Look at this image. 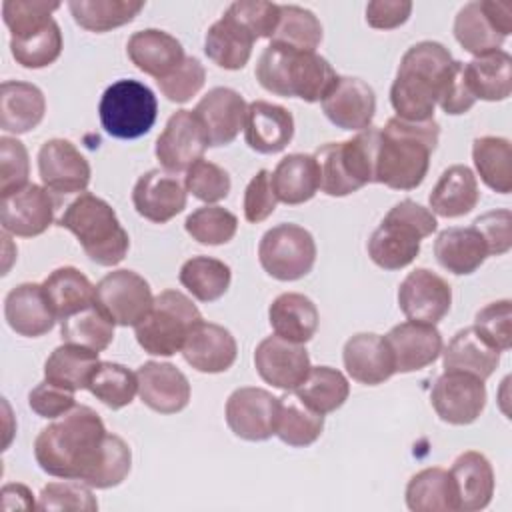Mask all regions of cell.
<instances>
[{
    "label": "cell",
    "instance_id": "obj_1",
    "mask_svg": "<svg viewBox=\"0 0 512 512\" xmlns=\"http://www.w3.org/2000/svg\"><path fill=\"white\" fill-rule=\"evenodd\" d=\"M34 458L46 474L80 480L98 490L118 486L132 466L130 446L106 432L100 414L84 404H76L40 430Z\"/></svg>",
    "mask_w": 512,
    "mask_h": 512
},
{
    "label": "cell",
    "instance_id": "obj_2",
    "mask_svg": "<svg viewBox=\"0 0 512 512\" xmlns=\"http://www.w3.org/2000/svg\"><path fill=\"white\" fill-rule=\"evenodd\" d=\"M440 138V124L432 118L426 122H408L398 116L380 128L376 150L374 182L394 190L418 188L430 166V156Z\"/></svg>",
    "mask_w": 512,
    "mask_h": 512
},
{
    "label": "cell",
    "instance_id": "obj_3",
    "mask_svg": "<svg viewBox=\"0 0 512 512\" xmlns=\"http://www.w3.org/2000/svg\"><path fill=\"white\" fill-rule=\"evenodd\" d=\"M450 50L434 40L410 46L398 66L390 88V102L398 118L426 122L434 118L442 82L452 66Z\"/></svg>",
    "mask_w": 512,
    "mask_h": 512
},
{
    "label": "cell",
    "instance_id": "obj_4",
    "mask_svg": "<svg viewBox=\"0 0 512 512\" xmlns=\"http://www.w3.org/2000/svg\"><path fill=\"white\" fill-rule=\"evenodd\" d=\"M256 80L276 96L318 102L334 84L336 72L316 52L270 42L256 62Z\"/></svg>",
    "mask_w": 512,
    "mask_h": 512
},
{
    "label": "cell",
    "instance_id": "obj_5",
    "mask_svg": "<svg viewBox=\"0 0 512 512\" xmlns=\"http://www.w3.org/2000/svg\"><path fill=\"white\" fill-rule=\"evenodd\" d=\"M58 224L70 230L86 256L100 266L120 264L130 248L128 232L122 228L112 206L90 192L74 198Z\"/></svg>",
    "mask_w": 512,
    "mask_h": 512
},
{
    "label": "cell",
    "instance_id": "obj_6",
    "mask_svg": "<svg viewBox=\"0 0 512 512\" xmlns=\"http://www.w3.org/2000/svg\"><path fill=\"white\" fill-rule=\"evenodd\" d=\"M436 216L414 200L388 210L368 240V256L384 270H400L420 254V242L436 230Z\"/></svg>",
    "mask_w": 512,
    "mask_h": 512
},
{
    "label": "cell",
    "instance_id": "obj_7",
    "mask_svg": "<svg viewBox=\"0 0 512 512\" xmlns=\"http://www.w3.org/2000/svg\"><path fill=\"white\" fill-rule=\"evenodd\" d=\"M378 126L360 130L344 142H328L314 152L320 170V190L328 196H348L374 182Z\"/></svg>",
    "mask_w": 512,
    "mask_h": 512
},
{
    "label": "cell",
    "instance_id": "obj_8",
    "mask_svg": "<svg viewBox=\"0 0 512 512\" xmlns=\"http://www.w3.org/2000/svg\"><path fill=\"white\" fill-rule=\"evenodd\" d=\"M202 320L196 304L180 290H162L150 312L134 326L140 348L152 356H172L182 350L186 336Z\"/></svg>",
    "mask_w": 512,
    "mask_h": 512
},
{
    "label": "cell",
    "instance_id": "obj_9",
    "mask_svg": "<svg viewBox=\"0 0 512 512\" xmlns=\"http://www.w3.org/2000/svg\"><path fill=\"white\" fill-rule=\"evenodd\" d=\"M102 128L120 140H134L150 132L158 116L154 92L132 78L110 84L98 104Z\"/></svg>",
    "mask_w": 512,
    "mask_h": 512
},
{
    "label": "cell",
    "instance_id": "obj_10",
    "mask_svg": "<svg viewBox=\"0 0 512 512\" xmlns=\"http://www.w3.org/2000/svg\"><path fill=\"white\" fill-rule=\"evenodd\" d=\"M258 260L266 274L276 280H300L316 262L314 236L292 222L272 226L258 244Z\"/></svg>",
    "mask_w": 512,
    "mask_h": 512
},
{
    "label": "cell",
    "instance_id": "obj_11",
    "mask_svg": "<svg viewBox=\"0 0 512 512\" xmlns=\"http://www.w3.org/2000/svg\"><path fill=\"white\" fill-rule=\"evenodd\" d=\"M512 32V4L494 0H474L464 4L454 18L458 44L474 58L500 50Z\"/></svg>",
    "mask_w": 512,
    "mask_h": 512
},
{
    "label": "cell",
    "instance_id": "obj_12",
    "mask_svg": "<svg viewBox=\"0 0 512 512\" xmlns=\"http://www.w3.org/2000/svg\"><path fill=\"white\" fill-rule=\"evenodd\" d=\"M154 302L150 284L134 270L108 272L94 286V306L118 326H136Z\"/></svg>",
    "mask_w": 512,
    "mask_h": 512
},
{
    "label": "cell",
    "instance_id": "obj_13",
    "mask_svg": "<svg viewBox=\"0 0 512 512\" xmlns=\"http://www.w3.org/2000/svg\"><path fill=\"white\" fill-rule=\"evenodd\" d=\"M210 146L208 134L194 110H176L156 140V158L170 172H186Z\"/></svg>",
    "mask_w": 512,
    "mask_h": 512
},
{
    "label": "cell",
    "instance_id": "obj_14",
    "mask_svg": "<svg viewBox=\"0 0 512 512\" xmlns=\"http://www.w3.org/2000/svg\"><path fill=\"white\" fill-rule=\"evenodd\" d=\"M280 398L264 388L244 386L226 400V424L242 440L262 442L274 436Z\"/></svg>",
    "mask_w": 512,
    "mask_h": 512
},
{
    "label": "cell",
    "instance_id": "obj_15",
    "mask_svg": "<svg viewBox=\"0 0 512 512\" xmlns=\"http://www.w3.org/2000/svg\"><path fill=\"white\" fill-rule=\"evenodd\" d=\"M430 402L440 420L454 426L472 424L486 406L484 380L466 372H444L432 386Z\"/></svg>",
    "mask_w": 512,
    "mask_h": 512
},
{
    "label": "cell",
    "instance_id": "obj_16",
    "mask_svg": "<svg viewBox=\"0 0 512 512\" xmlns=\"http://www.w3.org/2000/svg\"><path fill=\"white\" fill-rule=\"evenodd\" d=\"M450 284L428 268H416L398 286V306L408 320L438 324L450 310Z\"/></svg>",
    "mask_w": 512,
    "mask_h": 512
},
{
    "label": "cell",
    "instance_id": "obj_17",
    "mask_svg": "<svg viewBox=\"0 0 512 512\" xmlns=\"http://www.w3.org/2000/svg\"><path fill=\"white\" fill-rule=\"evenodd\" d=\"M254 366L266 384L292 392L308 376L310 356L304 344H296L274 334L256 346Z\"/></svg>",
    "mask_w": 512,
    "mask_h": 512
},
{
    "label": "cell",
    "instance_id": "obj_18",
    "mask_svg": "<svg viewBox=\"0 0 512 512\" xmlns=\"http://www.w3.org/2000/svg\"><path fill=\"white\" fill-rule=\"evenodd\" d=\"M326 118L342 130H366L376 112V94L368 82L354 76H336L320 100Z\"/></svg>",
    "mask_w": 512,
    "mask_h": 512
},
{
    "label": "cell",
    "instance_id": "obj_19",
    "mask_svg": "<svg viewBox=\"0 0 512 512\" xmlns=\"http://www.w3.org/2000/svg\"><path fill=\"white\" fill-rule=\"evenodd\" d=\"M38 172L46 190L64 196L82 194L90 182L88 160L64 138H52L42 144L38 152Z\"/></svg>",
    "mask_w": 512,
    "mask_h": 512
},
{
    "label": "cell",
    "instance_id": "obj_20",
    "mask_svg": "<svg viewBox=\"0 0 512 512\" xmlns=\"http://www.w3.org/2000/svg\"><path fill=\"white\" fill-rule=\"evenodd\" d=\"M2 230L20 238H32L48 230L54 222V198L50 190L38 184H26L22 190L4 196L0 202Z\"/></svg>",
    "mask_w": 512,
    "mask_h": 512
},
{
    "label": "cell",
    "instance_id": "obj_21",
    "mask_svg": "<svg viewBox=\"0 0 512 512\" xmlns=\"http://www.w3.org/2000/svg\"><path fill=\"white\" fill-rule=\"evenodd\" d=\"M142 404L160 414H176L190 402L188 378L170 362H144L136 370Z\"/></svg>",
    "mask_w": 512,
    "mask_h": 512
},
{
    "label": "cell",
    "instance_id": "obj_22",
    "mask_svg": "<svg viewBox=\"0 0 512 512\" xmlns=\"http://www.w3.org/2000/svg\"><path fill=\"white\" fill-rule=\"evenodd\" d=\"M384 338L390 346L394 368L402 374L430 366L432 362H436L444 348L442 334L436 324H424L414 320L396 324Z\"/></svg>",
    "mask_w": 512,
    "mask_h": 512
},
{
    "label": "cell",
    "instance_id": "obj_23",
    "mask_svg": "<svg viewBox=\"0 0 512 512\" xmlns=\"http://www.w3.org/2000/svg\"><path fill=\"white\" fill-rule=\"evenodd\" d=\"M194 112L208 134L210 146H226L244 130L248 104L240 92L218 86L200 98Z\"/></svg>",
    "mask_w": 512,
    "mask_h": 512
},
{
    "label": "cell",
    "instance_id": "obj_24",
    "mask_svg": "<svg viewBox=\"0 0 512 512\" xmlns=\"http://www.w3.org/2000/svg\"><path fill=\"white\" fill-rule=\"evenodd\" d=\"M132 204L146 220L166 224L186 208V188L174 174L154 168L134 184Z\"/></svg>",
    "mask_w": 512,
    "mask_h": 512
},
{
    "label": "cell",
    "instance_id": "obj_25",
    "mask_svg": "<svg viewBox=\"0 0 512 512\" xmlns=\"http://www.w3.org/2000/svg\"><path fill=\"white\" fill-rule=\"evenodd\" d=\"M180 352L194 370L218 374L226 372L234 364L238 346L230 330L220 324L200 320L186 336Z\"/></svg>",
    "mask_w": 512,
    "mask_h": 512
},
{
    "label": "cell",
    "instance_id": "obj_26",
    "mask_svg": "<svg viewBox=\"0 0 512 512\" xmlns=\"http://www.w3.org/2000/svg\"><path fill=\"white\" fill-rule=\"evenodd\" d=\"M342 360L350 378L366 386H378L396 374L390 346L380 334L360 332L348 338Z\"/></svg>",
    "mask_w": 512,
    "mask_h": 512
},
{
    "label": "cell",
    "instance_id": "obj_27",
    "mask_svg": "<svg viewBox=\"0 0 512 512\" xmlns=\"http://www.w3.org/2000/svg\"><path fill=\"white\" fill-rule=\"evenodd\" d=\"M294 136L292 114L278 104L266 100H254L248 104L244 140L260 154L282 152Z\"/></svg>",
    "mask_w": 512,
    "mask_h": 512
},
{
    "label": "cell",
    "instance_id": "obj_28",
    "mask_svg": "<svg viewBox=\"0 0 512 512\" xmlns=\"http://www.w3.org/2000/svg\"><path fill=\"white\" fill-rule=\"evenodd\" d=\"M4 318L16 334L26 338L44 336L56 324V316L44 296L42 284L36 282L18 284L6 294Z\"/></svg>",
    "mask_w": 512,
    "mask_h": 512
},
{
    "label": "cell",
    "instance_id": "obj_29",
    "mask_svg": "<svg viewBox=\"0 0 512 512\" xmlns=\"http://www.w3.org/2000/svg\"><path fill=\"white\" fill-rule=\"evenodd\" d=\"M456 490V508L460 512L484 510L494 496V470L490 460L476 452H462L448 470Z\"/></svg>",
    "mask_w": 512,
    "mask_h": 512
},
{
    "label": "cell",
    "instance_id": "obj_30",
    "mask_svg": "<svg viewBox=\"0 0 512 512\" xmlns=\"http://www.w3.org/2000/svg\"><path fill=\"white\" fill-rule=\"evenodd\" d=\"M126 52L140 72L156 80L168 76L186 58L182 44L172 34L158 28L134 32L126 44Z\"/></svg>",
    "mask_w": 512,
    "mask_h": 512
},
{
    "label": "cell",
    "instance_id": "obj_31",
    "mask_svg": "<svg viewBox=\"0 0 512 512\" xmlns=\"http://www.w3.org/2000/svg\"><path fill=\"white\" fill-rule=\"evenodd\" d=\"M254 42V34L226 10L224 16L208 28L204 52L216 66L224 70H240L248 64Z\"/></svg>",
    "mask_w": 512,
    "mask_h": 512
},
{
    "label": "cell",
    "instance_id": "obj_32",
    "mask_svg": "<svg viewBox=\"0 0 512 512\" xmlns=\"http://www.w3.org/2000/svg\"><path fill=\"white\" fill-rule=\"evenodd\" d=\"M46 112V100L36 84L4 80L0 86V128L12 134L34 130Z\"/></svg>",
    "mask_w": 512,
    "mask_h": 512
},
{
    "label": "cell",
    "instance_id": "obj_33",
    "mask_svg": "<svg viewBox=\"0 0 512 512\" xmlns=\"http://www.w3.org/2000/svg\"><path fill=\"white\" fill-rule=\"evenodd\" d=\"M500 362V350L490 346L474 326L458 330L446 348H442L444 372H466L480 380L492 376Z\"/></svg>",
    "mask_w": 512,
    "mask_h": 512
},
{
    "label": "cell",
    "instance_id": "obj_34",
    "mask_svg": "<svg viewBox=\"0 0 512 512\" xmlns=\"http://www.w3.org/2000/svg\"><path fill=\"white\" fill-rule=\"evenodd\" d=\"M434 256L438 264L456 274H472L490 256L484 236L474 228H446L436 236Z\"/></svg>",
    "mask_w": 512,
    "mask_h": 512
},
{
    "label": "cell",
    "instance_id": "obj_35",
    "mask_svg": "<svg viewBox=\"0 0 512 512\" xmlns=\"http://www.w3.org/2000/svg\"><path fill=\"white\" fill-rule=\"evenodd\" d=\"M480 200V190L474 172L464 164H454L446 168L432 188L428 202L430 212L442 218H458L476 208Z\"/></svg>",
    "mask_w": 512,
    "mask_h": 512
},
{
    "label": "cell",
    "instance_id": "obj_36",
    "mask_svg": "<svg viewBox=\"0 0 512 512\" xmlns=\"http://www.w3.org/2000/svg\"><path fill=\"white\" fill-rule=\"evenodd\" d=\"M464 80L478 100L500 102L512 92V58L504 50H494L464 64Z\"/></svg>",
    "mask_w": 512,
    "mask_h": 512
},
{
    "label": "cell",
    "instance_id": "obj_37",
    "mask_svg": "<svg viewBox=\"0 0 512 512\" xmlns=\"http://www.w3.org/2000/svg\"><path fill=\"white\" fill-rule=\"evenodd\" d=\"M272 188L278 202L296 206L314 198L320 188V170L314 154H288L272 172Z\"/></svg>",
    "mask_w": 512,
    "mask_h": 512
},
{
    "label": "cell",
    "instance_id": "obj_38",
    "mask_svg": "<svg viewBox=\"0 0 512 512\" xmlns=\"http://www.w3.org/2000/svg\"><path fill=\"white\" fill-rule=\"evenodd\" d=\"M268 320L274 330L284 340L306 344L318 330V310L316 304L298 292L280 294L268 308Z\"/></svg>",
    "mask_w": 512,
    "mask_h": 512
},
{
    "label": "cell",
    "instance_id": "obj_39",
    "mask_svg": "<svg viewBox=\"0 0 512 512\" xmlns=\"http://www.w3.org/2000/svg\"><path fill=\"white\" fill-rule=\"evenodd\" d=\"M42 290L60 322L94 304L92 282L74 266H62L50 272L42 282Z\"/></svg>",
    "mask_w": 512,
    "mask_h": 512
},
{
    "label": "cell",
    "instance_id": "obj_40",
    "mask_svg": "<svg viewBox=\"0 0 512 512\" xmlns=\"http://www.w3.org/2000/svg\"><path fill=\"white\" fill-rule=\"evenodd\" d=\"M98 364V352L76 344H62L48 356L44 364V380L74 392L88 390Z\"/></svg>",
    "mask_w": 512,
    "mask_h": 512
},
{
    "label": "cell",
    "instance_id": "obj_41",
    "mask_svg": "<svg viewBox=\"0 0 512 512\" xmlns=\"http://www.w3.org/2000/svg\"><path fill=\"white\" fill-rule=\"evenodd\" d=\"M406 506L412 512H454L456 490L448 470L424 468L406 486Z\"/></svg>",
    "mask_w": 512,
    "mask_h": 512
},
{
    "label": "cell",
    "instance_id": "obj_42",
    "mask_svg": "<svg viewBox=\"0 0 512 512\" xmlns=\"http://www.w3.org/2000/svg\"><path fill=\"white\" fill-rule=\"evenodd\" d=\"M324 430V414L306 406L294 392L280 398L274 436L292 448L314 444Z\"/></svg>",
    "mask_w": 512,
    "mask_h": 512
},
{
    "label": "cell",
    "instance_id": "obj_43",
    "mask_svg": "<svg viewBox=\"0 0 512 512\" xmlns=\"http://www.w3.org/2000/svg\"><path fill=\"white\" fill-rule=\"evenodd\" d=\"M144 8L142 0H72L68 10L74 22L88 32H108L132 22Z\"/></svg>",
    "mask_w": 512,
    "mask_h": 512
},
{
    "label": "cell",
    "instance_id": "obj_44",
    "mask_svg": "<svg viewBox=\"0 0 512 512\" xmlns=\"http://www.w3.org/2000/svg\"><path fill=\"white\" fill-rule=\"evenodd\" d=\"M472 160L482 182L498 194L512 190V146L502 136H480L472 144Z\"/></svg>",
    "mask_w": 512,
    "mask_h": 512
},
{
    "label": "cell",
    "instance_id": "obj_45",
    "mask_svg": "<svg viewBox=\"0 0 512 512\" xmlns=\"http://www.w3.org/2000/svg\"><path fill=\"white\" fill-rule=\"evenodd\" d=\"M292 392L312 410L320 414H330L348 400L350 384L346 376L336 368L310 366L304 382Z\"/></svg>",
    "mask_w": 512,
    "mask_h": 512
},
{
    "label": "cell",
    "instance_id": "obj_46",
    "mask_svg": "<svg viewBox=\"0 0 512 512\" xmlns=\"http://www.w3.org/2000/svg\"><path fill=\"white\" fill-rule=\"evenodd\" d=\"M180 284L200 302L222 298L230 286L232 270L218 258L194 256L180 268Z\"/></svg>",
    "mask_w": 512,
    "mask_h": 512
},
{
    "label": "cell",
    "instance_id": "obj_47",
    "mask_svg": "<svg viewBox=\"0 0 512 512\" xmlns=\"http://www.w3.org/2000/svg\"><path fill=\"white\" fill-rule=\"evenodd\" d=\"M270 42L316 52L318 44L322 42V24L314 12L302 6L280 4V20Z\"/></svg>",
    "mask_w": 512,
    "mask_h": 512
},
{
    "label": "cell",
    "instance_id": "obj_48",
    "mask_svg": "<svg viewBox=\"0 0 512 512\" xmlns=\"http://www.w3.org/2000/svg\"><path fill=\"white\" fill-rule=\"evenodd\" d=\"M114 322H110L94 304L60 322V336L66 344H76L102 352L114 338Z\"/></svg>",
    "mask_w": 512,
    "mask_h": 512
},
{
    "label": "cell",
    "instance_id": "obj_49",
    "mask_svg": "<svg viewBox=\"0 0 512 512\" xmlns=\"http://www.w3.org/2000/svg\"><path fill=\"white\" fill-rule=\"evenodd\" d=\"M88 390L108 408L128 406L138 392V378L126 366L116 362H100Z\"/></svg>",
    "mask_w": 512,
    "mask_h": 512
},
{
    "label": "cell",
    "instance_id": "obj_50",
    "mask_svg": "<svg viewBox=\"0 0 512 512\" xmlns=\"http://www.w3.org/2000/svg\"><path fill=\"white\" fill-rule=\"evenodd\" d=\"M184 228L192 240L206 246H220L234 238L238 230V218L222 206L206 204L188 214Z\"/></svg>",
    "mask_w": 512,
    "mask_h": 512
},
{
    "label": "cell",
    "instance_id": "obj_51",
    "mask_svg": "<svg viewBox=\"0 0 512 512\" xmlns=\"http://www.w3.org/2000/svg\"><path fill=\"white\" fill-rule=\"evenodd\" d=\"M12 58L24 68L50 66L62 52V32L56 20H52L40 32L28 38H10Z\"/></svg>",
    "mask_w": 512,
    "mask_h": 512
},
{
    "label": "cell",
    "instance_id": "obj_52",
    "mask_svg": "<svg viewBox=\"0 0 512 512\" xmlns=\"http://www.w3.org/2000/svg\"><path fill=\"white\" fill-rule=\"evenodd\" d=\"M60 8V2L44 0H6L2 4V18L12 38H28L46 28L54 18L52 12Z\"/></svg>",
    "mask_w": 512,
    "mask_h": 512
},
{
    "label": "cell",
    "instance_id": "obj_53",
    "mask_svg": "<svg viewBox=\"0 0 512 512\" xmlns=\"http://www.w3.org/2000/svg\"><path fill=\"white\" fill-rule=\"evenodd\" d=\"M184 188L194 198L206 204H212L228 196L232 182H230V174L222 166L200 158L186 170Z\"/></svg>",
    "mask_w": 512,
    "mask_h": 512
},
{
    "label": "cell",
    "instance_id": "obj_54",
    "mask_svg": "<svg viewBox=\"0 0 512 512\" xmlns=\"http://www.w3.org/2000/svg\"><path fill=\"white\" fill-rule=\"evenodd\" d=\"M38 510H98L88 484L80 480L62 478V482H48L38 496Z\"/></svg>",
    "mask_w": 512,
    "mask_h": 512
},
{
    "label": "cell",
    "instance_id": "obj_55",
    "mask_svg": "<svg viewBox=\"0 0 512 512\" xmlns=\"http://www.w3.org/2000/svg\"><path fill=\"white\" fill-rule=\"evenodd\" d=\"M474 330L496 350H508L512 346V302L498 300L478 310Z\"/></svg>",
    "mask_w": 512,
    "mask_h": 512
},
{
    "label": "cell",
    "instance_id": "obj_56",
    "mask_svg": "<svg viewBox=\"0 0 512 512\" xmlns=\"http://www.w3.org/2000/svg\"><path fill=\"white\" fill-rule=\"evenodd\" d=\"M28 174H30V162H28L26 146L12 136H2L0 138V194H2V198L22 190L28 184Z\"/></svg>",
    "mask_w": 512,
    "mask_h": 512
},
{
    "label": "cell",
    "instance_id": "obj_57",
    "mask_svg": "<svg viewBox=\"0 0 512 512\" xmlns=\"http://www.w3.org/2000/svg\"><path fill=\"white\" fill-rule=\"evenodd\" d=\"M156 82H158L160 92L170 102L184 104L202 90V86L206 82V70L198 58L186 56L176 70H172L168 76H164Z\"/></svg>",
    "mask_w": 512,
    "mask_h": 512
},
{
    "label": "cell",
    "instance_id": "obj_58",
    "mask_svg": "<svg viewBox=\"0 0 512 512\" xmlns=\"http://www.w3.org/2000/svg\"><path fill=\"white\" fill-rule=\"evenodd\" d=\"M228 10L254 34V38H272L280 20V4L264 0H238Z\"/></svg>",
    "mask_w": 512,
    "mask_h": 512
},
{
    "label": "cell",
    "instance_id": "obj_59",
    "mask_svg": "<svg viewBox=\"0 0 512 512\" xmlns=\"http://www.w3.org/2000/svg\"><path fill=\"white\" fill-rule=\"evenodd\" d=\"M278 198L272 188V172L258 170L244 190V218L250 224L266 220L276 210Z\"/></svg>",
    "mask_w": 512,
    "mask_h": 512
},
{
    "label": "cell",
    "instance_id": "obj_60",
    "mask_svg": "<svg viewBox=\"0 0 512 512\" xmlns=\"http://www.w3.org/2000/svg\"><path fill=\"white\" fill-rule=\"evenodd\" d=\"M474 102H476V98L470 94L466 80H464V62L454 60L444 82H442L438 106L446 114L458 116V114H466L474 106Z\"/></svg>",
    "mask_w": 512,
    "mask_h": 512
},
{
    "label": "cell",
    "instance_id": "obj_61",
    "mask_svg": "<svg viewBox=\"0 0 512 512\" xmlns=\"http://www.w3.org/2000/svg\"><path fill=\"white\" fill-rule=\"evenodd\" d=\"M28 404L40 418H58L72 410L76 406V400L74 390L44 380L30 390Z\"/></svg>",
    "mask_w": 512,
    "mask_h": 512
},
{
    "label": "cell",
    "instance_id": "obj_62",
    "mask_svg": "<svg viewBox=\"0 0 512 512\" xmlns=\"http://www.w3.org/2000/svg\"><path fill=\"white\" fill-rule=\"evenodd\" d=\"M510 224H512V214L506 208L486 212L474 220V228L484 236L490 256H500L510 250L512 246Z\"/></svg>",
    "mask_w": 512,
    "mask_h": 512
},
{
    "label": "cell",
    "instance_id": "obj_63",
    "mask_svg": "<svg viewBox=\"0 0 512 512\" xmlns=\"http://www.w3.org/2000/svg\"><path fill=\"white\" fill-rule=\"evenodd\" d=\"M412 12L408 0H372L366 6V22L376 30H392L402 26Z\"/></svg>",
    "mask_w": 512,
    "mask_h": 512
}]
</instances>
